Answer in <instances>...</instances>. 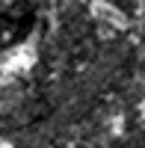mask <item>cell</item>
Wrapping results in <instances>:
<instances>
[{"mask_svg": "<svg viewBox=\"0 0 145 148\" xmlns=\"http://www.w3.org/2000/svg\"><path fill=\"white\" fill-rule=\"evenodd\" d=\"M39 6L36 0H0V53L15 51L36 30Z\"/></svg>", "mask_w": 145, "mask_h": 148, "instance_id": "obj_1", "label": "cell"}]
</instances>
